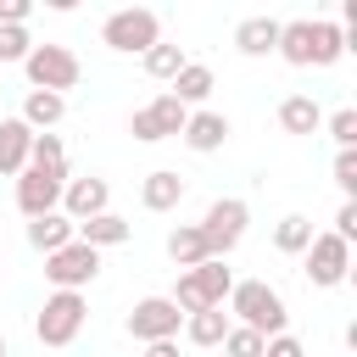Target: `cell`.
<instances>
[{
  "label": "cell",
  "instance_id": "1",
  "mask_svg": "<svg viewBox=\"0 0 357 357\" xmlns=\"http://www.w3.org/2000/svg\"><path fill=\"white\" fill-rule=\"evenodd\" d=\"M223 312H229V324H240V329H257L262 340L284 335V324H290V312H284V296H279L268 279H234V290H229Z\"/></svg>",
  "mask_w": 357,
  "mask_h": 357
},
{
  "label": "cell",
  "instance_id": "2",
  "mask_svg": "<svg viewBox=\"0 0 357 357\" xmlns=\"http://www.w3.org/2000/svg\"><path fill=\"white\" fill-rule=\"evenodd\" d=\"M84 324H89L84 290H50L45 307L33 312V340H39V346H73V340L84 335Z\"/></svg>",
  "mask_w": 357,
  "mask_h": 357
},
{
  "label": "cell",
  "instance_id": "3",
  "mask_svg": "<svg viewBox=\"0 0 357 357\" xmlns=\"http://www.w3.org/2000/svg\"><path fill=\"white\" fill-rule=\"evenodd\" d=\"M156 39H162V17L145 11V6H123L100 22V45L117 50V56H145Z\"/></svg>",
  "mask_w": 357,
  "mask_h": 357
},
{
  "label": "cell",
  "instance_id": "4",
  "mask_svg": "<svg viewBox=\"0 0 357 357\" xmlns=\"http://www.w3.org/2000/svg\"><path fill=\"white\" fill-rule=\"evenodd\" d=\"M22 73H28V89L67 95V89H78V78H84V61H78L67 45H33V50H28V61H22Z\"/></svg>",
  "mask_w": 357,
  "mask_h": 357
},
{
  "label": "cell",
  "instance_id": "5",
  "mask_svg": "<svg viewBox=\"0 0 357 357\" xmlns=\"http://www.w3.org/2000/svg\"><path fill=\"white\" fill-rule=\"evenodd\" d=\"M301 273H307V284H318V290H335V284H346L351 279V245L340 240V234H312V245L301 251Z\"/></svg>",
  "mask_w": 357,
  "mask_h": 357
},
{
  "label": "cell",
  "instance_id": "6",
  "mask_svg": "<svg viewBox=\"0 0 357 357\" xmlns=\"http://www.w3.org/2000/svg\"><path fill=\"white\" fill-rule=\"evenodd\" d=\"M67 167H22L17 173V212L22 218H45L61 212V190H67Z\"/></svg>",
  "mask_w": 357,
  "mask_h": 357
},
{
  "label": "cell",
  "instance_id": "7",
  "mask_svg": "<svg viewBox=\"0 0 357 357\" xmlns=\"http://www.w3.org/2000/svg\"><path fill=\"white\" fill-rule=\"evenodd\" d=\"M245 223H251V206H245L240 195H223V201H212V206H206V218H201L206 251L229 262V251H234V245L245 240Z\"/></svg>",
  "mask_w": 357,
  "mask_h": 357
},
{
  "label": "cell",
  "instance_id": "8",
  "mask_svg": "<svg viewBox=\"0 0 357 357\" xmlns=\"http://www.w3.org/2000/svg\"><path fill=\"white\" fill-rule=\"evenodd\" d=\"M45 279H50L56 290H84V284L100 279V251L84 245V240H67L61 251L45 257Z\"/></svg>",
  "mask_w": 357,
  "mask_h": 357
},
{
  "label": "cell",
  "instance_id": "9",
  "mask_svg": "<svg viewBox=\"0 0 357 357\" xmlns=\"http://www.w3.org/2000/svg\"><path fill=\"white\" fill-rule=\"evenodd\" d=\"M184 117H190V112H184V106H178V100H173V95L162 89L156 100H145V106H139V112L128 117V134H134L139 145H156V139H178Z\"/></svg>",
  "mask_w": 357,
  "mask_h": 357
},
{
  "label": "cell",
  "instance_id": "10",
  "mask_svg": "<svg viewBox=\"0 0 357 357\" xmlns=\"http://www.w3.org/2000/svg\"><path fill=\"white\" fill-rule=\"evenodd\" d=\"M178 329H184V312H178L167 296H145V301H134V312H128V335H134L139 346H151V340H178Z\"/></svg>",
  "mask_w": 357,
  "mask_h": 357
},
{
  "label": "cell",
  "instance_id": "11",
  "mask_svg": "<svg viewBox=\"0 0 357 357\" xmlns=\"http://www.w3.org/2000/svg\"><path fill=\"white\" fill-rule=\"evenodd\" d=\"M61 212H67L73 223H89V218H100V212H112V184H106L100 173H84V178H67V190H61Z\"/></svg>",
  "mask_w": 357,
  "mask_h": 357
},
{
  "label": "cell",
  "instance_id": "12",
  "mask_svg": "<svg viewBox=\"0 0 357 357\" xmlns=\"http://www.w3.org/2000/svg\"><path fill=\"white\" fill-rule=\"evenodd\" d=\"M178 139H184L195 156H212V151H223V139H229V117H223V112H212V106H195V112L184 117Z\"/></svg>",
  "mask_w": 357,
  "mask_h": 357
},
{
  "label": "cell",
  "instance_id": "13",
  "mask_svg": "<svg viewBox=\"0 0 357 357\" xmlns=\"http://www.w3.org/2000/svg\"><path fill=\"white\" fill-rule=\"evenodd\" d=\"M212 89H218V78H212V67H206V61H184L167 95H173V100H178L184 112H195V106H206V95H212Z\"/></svg>",
  "mask_w": 357,
  "mask_h": 357
},
{
  "label": "cell",
  "instance_id": "14",
  "mask_svg": "<svg viewBox=\"0 0 357 357\" xmlns=\"http://www.w3.org/2000/svg\"><path fill=\"white\" fill-rule=\"evenodd\" d=\"M28 145H33V128L22 117H0V173L17 178L28 167Z\"/></svg>",
  "mask_w": 357,
  "mask_h": 357
},
{
  "label": "cell",
  "instance_id": "15",
  "mask_svg": "<svg viewBox=\"0 0 357 357\" xmlns=\"http://www.w3.org/2000/svg\"><path fill=\"white\" fill-rule=\"evenodd\" d=\"M33 134H50L61 117H67V95H50V89H28L22 95V112H17Z\"/></svg>",
  "mask_w": 357,
  "mask_h": 357
},
{
  "label": "cell",
  "instance_id": "16",
  "mask_svg": "<svg viewBox=\"0 0 357 357\" xmlns=\"http://www.w3.org/2000/svg\"><path fill=\"white\" fill-rule=\"evenodd\" d=\"M178 201H184V178H178L173 167L145 173V184H139V206H145V212H173Z\"/></svg>",
  "mask_w": 357,
  "mask_h": 357
},
{
  "label": "cell",
  "instance_id": "17",
  "mask_svg": "<svg viewBox=\"0 0 357 357\" xmlns=\"http://www.w3.org/2000/svg\"><path fill=\"white\" fill-rule=\"evenodd\" d=\"M73 234H78L84 245H95V251H112V245H128L134 223L117 218V212H100V218H89V223H73Z\"/></svg>",
  "mask_w": 357,
  "mask_h": 357
},
{
  "label": "cell",
  "instance_id": "18",
  "mask_svg": "<svg viewBox=\"0 0 357 357\" xmlns=\"http://www.w3.org/2000/svg\"><path fill=\"white\" fill-rule=\"evenodd\" d=\"M234 50L240 56H273L279 50V17H245L234 28Z\"/></svg>",
  "mask_w": 357,
  "mask_h": 357
},
{
  "label": "cell",
  "instance_id": "19",
  "mask_svg": "<svg viewBox=\"0 0 357 357\" xmlns=\"http://www.w3.org/2000/svg\"><path fill=\"white\" fill-rule=\"evenodd\" d=\"M67 240H78V234H73V218H67V212H45V218H28V245H33L39 257L61 251Z\"/></svg>",
  "mask_w": 357,
  "mask_h": 357
},
{
  "label": "cell",
  "instance_id": "20",
  "mask_svg": "<svg viewBox=\"0 0 357 357\" xmlns=\"http://www.w3.org/2000/svg\"><path fill=\"white\" fill-rule=\"evenodd\" d=\"M273 56H284L290 67H312V17L279 22V50H273Z\"/></svg>",
  "mask_w": 357,
  "mask_h": 357
},
{
  "label": "cell",
  "instance_id": "21",
  "mask_svg": "<svg viewBox=\"0 0 357 357\" xmlns=\"http://www.w3.org/2000/svg\"><path fill=\"white\" fill-rule=\"evenodd\" d=\"M279 128L284 134H318L324 128V106L312 95H284L279 100Z\"/></svg>",
  "mask_w": 357,
  "mask_h": 357
},
{
  "label": "cell",
  "instance_id": "22",
  "mask_svg": "<svg viewBox=\"0 0 357 357\" xmlns=\"http://www.w3.org/2000/svg\"><path fill=\"white\" fill-rule=\"evenodd\" d=\"M167 257L190 273V268H201L212 251H206V234H201V223H178L173 234H167Z\"/></svg>",
  "mask_w": 357,
  "mask_h": 357
},
{
  "label": "cell",
  "instance_id": "23",
  "mask_svg": "<svg viewBox=\"0 0 357 357\" xmlns=\"http://www.w3.org/2000/svg\"><path fill=\"white\" fill-rule=\"evenodd\" d=\"M223 335H229V312L223 307H206V312H190L184 318V340L190 346H206L212 351V346H223Z\"/></svg>",
  "mask_w": 357,
  "mask_h": 357
},
{
  "label": "cell",
  "instance_id": "24",
  "mask_svg": "<svg viewBox=\"0 0 357 357\" xmlns=\"http://www.w3.org/2000/svg\"><path fill=\"white\" fill-rule=\"evenodd\" d=\"M312 245V218H301V212H284L279 223H273V251H284V257H301Z\"/></svg>",
  "mask_w": 357,
  "mask_h": 357
},
{
  "label": "cell",
  "instance_id": "25",
  "mask_svg": "<svg viewBox=\"0 0 357 357\" xmlns=\"http://www.w3.org/2000/svg\"><path fill=\"white\" fill-rule=\"evenodd\" d=\"M195 273V284H201V296L212 301V307H223L229 301V290H234V273H229V262L223 257H206L201 268H190Z\"/></svg>",
  "mask_w": 357,
  "mask_h": 357
},
{
  "label": "cell",
  "instance_id": "26",
  "mask_svg": "<svg viewBox=\"0 0 357 357\" xmlns=\"http://www.w3.org/2000/svg\"><path fill=\"white\" fill-rule=\"evenodd\" d=\"M340 56H346L340 22H329V17H312V67H335Z\"/></svg>",
  "mask_w": 357,
  "mask_h": 357
},
{
  "label": "cell",
  "instance_id": "27",
  "mask_svg": "<svg viewBox=\"0 0 357 357\" xmlns=\"http://www.w3.org/2000/svg\"><path fill=\"white\" fill-rule=\"evenodd\" d=\"M139 61H145V73H151L156 84H173V78H178V67H184L190 56H184L178 45H167V39H156V45H151V50H145Z\"/></svg>",
  "mask_w": 357,
  "mask_h": 357
},
{
  "label": "cell",
  "instance_id": "28",
  "mask_svg": "<svg viewBox=\"0 0 357 357\" xmlns=\"http://www.w3.org/2000/svg\"><path fill=\"white\" fill-rule=\"evenodd\" d=\"M28 167H67V145H61V134H33V145H28Z\"/></svg>",
  "mask_w": 357,
  "mask_h": 357
},
{
  "label": "cell",
  "instance_id": "29",
  "mask_svg": "<svg viewBox=\"0 0 357 357\" xmlns=\"http://www.w3.org/2000/svg\"><path fill=\"white\" fill-rule=\"evenodd\" d=\"M324 128H329V139H335L340 151H357V106L329 112V117H324Z\"/></svg>",
  "mask_w": 357,
  "mask_h": 357
},
{
  "label": "cell",
  "instance_id": "30",
  "mask_svg": "<svg viewBox=\"0 0 357 357\" xmlns=\"http://www.w3.org/2000/svg\"><path fill=\"white\" fill-rule=\"evenodd\" d=\"M223 357H262V335L229 324V335H223Z\"/></svg>",
  "mask_w": 357,
  "mask_h": 357
},
{
  "label": "cell",
  "instance_id": "31",
  "mask_svg": "<svg viewBox=\"0 0 357 357\" xmlns=\"http://www.w3.org/2000/svg\"><path fill=\"white\" fill-rule=\"evenodd\" d=\"M28 50H33L28 28H6V22H0V67H6V61H28Z\"/></svg>",
  "mask_w": 357,
  "mask_h": 357
},
{
  "label": "cell",
  "instance_id": "32",
  "mask_svg": "<svg viewBox=\"0 0 357 357\" xmlns=\"http://www.w3.org/2000/svg\"><path fill=\"white\" fill-rule=\"evenodd\" d=\"M335 184L340 201H357V151H335Z\"/></svg>",
  "mask_w": 357,
  "mask_h": 357
},
{
  "label": "cell",
  "instance_id": "33",
  "mask_svg": "<svg viewBox=\"0 0 357 357\" xmlns=\"http://www.w3.org/2000/svg\"><path fill=\"white\" fill-rule=\"evenodd\" d=\"M262 357H307V346L284 329V335H273V340H262Z\"/></svg>",
  "mask_w": 357,
  "mask_h": 357
},
{
  "label": "cell",
  "instance_id": "34",
  "mask_svg": "<svg viewBox=\"0 0 357 357\" xmlns=\"http://www.w3.org/2000/svg\"><path fill=\"white\" fill-rule=\"evenodd\" d=\"M329 234H340L346 245L357 240V201H340V212H335V229H329Z\"/></svg>",
  "mask_w": 357,
  "mask_h": 357
},
{
  "label": "cell",
  "instance_id": "35",
  "mask_svg": "<svg viewBox=\"0 0 357 357\" xmlns=\"http://www.w3.org/2000/svg\"><path fill=\"white\" fill-rule=\"evenodd\" d=\"M139 357H178V340H151L139 346Z\"/></svg>",
  "mask_w": 357,
  "mask_h": 357
},
{
  "label": "cell",
  "instance_id": "36",
  "mask_svg": "<svg viewBox=\"0 0 357 357\" xmlns=\"http://www.w3.org/2000/svg\"><path fill=\"white\" fill-rule=\"evenodd\" d=\"M0 357H6V329H0Z\"/></svg>",
  "mask_w": 357,
  "mask_h": 357
}]
</instances>
